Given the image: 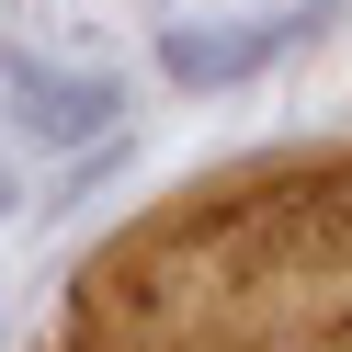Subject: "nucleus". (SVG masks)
Returning <instances> with one entry per match:
<instances>
[{"label":"nucleus","instance_id":"f03ea898","mask_svg":"<svg viewBox=\"0 0 352 352\" xmlns=\"http://www.w3.org/2000/svg\"><path fill=\"white\" fill-rule=\"evenodd\" d=\"M12 114L46 148H91L102 125H125V80H69V69H46V57H12Z\"/></svg>","mask_w":352,"mask_h":352},{"label":"nucleus","instance_id":"f257e3e1","mask_svg":"<svg viewBox=\"0 0 352 352\" xmlns=\"http://www.w3.org/2000/svg\"><path fill=\"white\" fill-rule=\"evenodd\" d=\"M329 0H307V12H250V23H182L160 46V69L182 80V91H228V80H250V69H273L284 46H296L307 23H318Z\"/></svg>","mask_w":352,"mask_h":352},{"label":"nucleus","instance_id":"7ed1b4c3","mask_svg":"<svg viewBox=\"0 0 352 352\" xmlns=\"http://www.w3.org/2000/svg\"><path fill=\"white\" fill-rule=\"evenodd\" d=\"M0 205H12V170H0Z\"/></svg>","mask_w":352,"mask_h":352}]
</instances>
